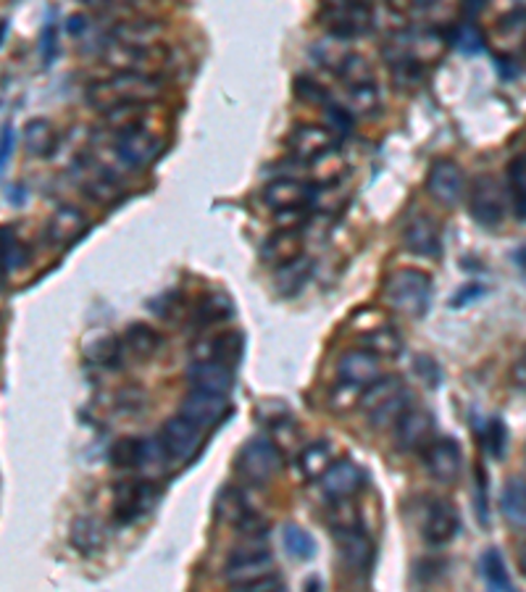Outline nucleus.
<instances>
[{"label": "nucleus", "instance_id": "20", "mask_svg": "<svg viewBox=\"0 0 526 592\" xmlns=\"http://www.w3.org/2000/svg\"><path fill=\"white\" fill-rule=\"evenodd\" d=\"M229 411L227 395H214V392H203V390H193L184 398L182 403V413L188 422H193L197 429H208L214 427L219 419H224V413Z\"/></svg>", "mask_w": 526, "mask_h": 592}, {"label": "nucleus", "instance_id": "32", "mask_svg": "<svg viewBox=\"0 0 526 592\" xmlns=\"http://www.w3.org/2000/svg\"><path fill=\"white\" fill-rule=\"evenodd\" d=\"M308 276H311V261L306 256L298 258L293 263H284V267L277 269V293L280 295H295L306 287Z\"/></svg>", "mask_w": 526, "mask_h": 592}, {"label": "nucleus", "instance_id": "12", "mask_svg": "<svg viewBox=\"0 0 526 592\" xmlns=\"http://www.w3.org/2000/svg\"><path fill=\"white\" fill-rule=\"evenodd\" d=\"M424 466L437 482L453 485L458 482L463 472V453L461 446L456 440H448V437H439V440H432L429 446L424 448Z\"/></svg>", "mask_w": 526, "mask_h": 592}, {"label": "nucleus", "instance_id": "1", "mask_svg": "<svg viewBox=\"0 0 526 592\" xmlns=\"http://www.w3.org/2000/svg\"><path fill=\"white\" fill-rule=\"evenodd\" d=\"M161 92L158 79L153 74L138 72H116L114 77L92 82L88 88V103L92 108L111 114L116 108L145 106Z\"/></svg>", "mask_w": 526, "mask_h": 592}, {"label": "nucleus", "instance_id": "54", "mask_svg": "<svg viewBox=\"0 0 526 592\" xmlns=\"http://www.w3.org/2000/svg\"><path fill=\"white\" fill-rule=\"evenodd\" d=\"M5 35H9V22H5V18H0V46H3Z\"/></svg>", "mask_w": 526, "mask_h": 592}, {"label": "nucleus", "instance_id": "22", "mask_svg": "<svg viewBox=\"0 0 526 592\" xmlns=\"http://www.w3.org/2000/svg\"><path fill=\"white\" fill-rule=\"evenodd\" d=\"M153 503V487L145 482H124L116 487L114 496V516L116 522L127 524L140 519Z\"/></svg>", "mask_w": 526, "mask_h": 592}, {"label": "nucleus", "instance_id": "28", "mask_svg": "<svg viewBox=\"0 0 526 592\" xmlns=\"http://www.w3.org/2000/svg\"><path fill=\"white\" fill-rule=\"evenodd\" d=\"M500 514L511 527L526 529V479L511 477L500 492Z\"/></svg>", "mask_w": 526, "mask_h": 592}, {"label": "nucleus", "instance_id": "15", "mask_svg": "<svg viewBox=\"0 0 526 592\" xmlns=\"http://www.w3.org/2000/svg\"><path fill=\"white\" fill-rule=\"evenodd\" d=\"M403 245L419 258H439L442 256V237L435 219L426 214H416L406 221Z\"/></svg>", "mask_w": 526, "mask_h": 592}, {"label": "nucleus", "instance_id": "6", "mask_svg": "<svg viewBox=\"0 0 526 592\" xmlns=\"http://www.w3.org/2000/svg\"><path fill=\"white\" fill-rule=\"evenodd\" d=\"M469 211L482 227H500L505 219V193L492 175H479L469 195Z\"/></svg>", "mask_w": 526, "mask_h": 592}, {"label": "nucleus", "instance_id": "11", "mask_svg": "<svg viewBox=\"0 0 526 592\" xmlns=\"http://www.w3.org/2000/svg\"><path fill=\"white\" fill-rule=\"evenodd\" d=\"M116 153L129 169H145L161 156V140L153 132L142 127H129L119 132V140H116Z\"/></svg>", "mask_w": 526, "mask_h": 592}, {"label": "nucleus", "instance_id": "7", "mask_svg": "<svg viewBox=\"0 0 526 592\" xmlns=\"http://www.w3.org/2000/svg\"><path fill=\"white\" fill-rule=\"evenodd\" d=\"M461 532V516H458L456 505L445 498H435L426 503L424 514H421V538L426 545L442 548L450 545Z\"/></svg>", "mask_w": 526, "mask_h": 592}, {"label": "nucleus", "instance_id": "57", "mask_svg": "<svg viewBox=\"0 0 526 592\" xmlns=\"http://www.w3.org/2000/svg\"><path fill=\"white\" fill-rule=\"evenodd\" d=\"M524 459H526V448H524Z\"/></svg>", "mask_w": 526, "mask_h": 592}, {"label": "nucleus", "instance_id": "18", "mask_svg": "<svg viewBox=\"0 0 526 592\" xmlns=\"http://www.w3.org/2000/svg\"><path fill=\"white\" fill-rule=\"evenodd\" d=\"M105 61H108L116 72L147 74L145 69L164 64L166 51H164V46L129 48V46H119V42H111V46L105 48Z\"/></svg>", "mask_w": 526, "mask_h": 592}, {"label": "nucleus", "instance_id": "31", "mask_svg": "<svg viewBox=\"0 0 526 592\" xmlns=\"http://www.w3.org/2000/svg\"><path fill=\"white\" fill-rule=\"evenodd\" d=\"M29 263V250L22 243V237L11 230V227H0V267H3L5 276L16 274Z\"/></svg>", "mask_w": 526, "mask_h": 592}, {"label": "nucleus", "instance_id": "53", "mask_svg": "<svg viewBox=\"0 0 526 592\" xmlns=\"http://www.w3.org/2000/svg\"><path fill=\"white\" fill-rule=\"evenodd\" d=\"M303 592H321V582H319V579H308L306 590H303Z\"/></svg>", "mask_w": 526, "mask_h": 592}, {"label": "nucleus", "instance_id": "35", "mask_svg": "<svg viewBox=\"0 0 526 592\" xmlns=\"http://www.w3.org/2000/svg\"><path fill=\"white\" fill-rule=\"evenodd\" d=\"M124 345H127V350L134 359H151L158 350L161 335L147 324H132L127 330V335H124Z\"/></svg>", "mask_w": 526, "mask_h": 592}, {"label": "nucleus", "instance_id": "50", "mask_svg": "<svg viewBox=\"0 0 526 592\" xmlns=\"http://www.w3.org/2000/svg\"><path fill=\"white\" fill-rule=\"evenodd\" d=\"M40 51H42V64L48 66L55 59V27L53 24H46V29H42Z\"/></svg>", "mask_w": 526, "mask_h": 592}, {"label": "nucleus", "instance_id": "14", "mask_svg": "<svg viewBox=\"0 0 526 592\" xmlns=\"http://www.w3.org/2000/svg\"><path fill=\"white\" fill-rule=\"evenodd\" d=\"M435 435V416L421 406H408L403 416L395 424V437L403 450H421L432 442Z\"/></svg>", "mask_w": 526, "mask_h": 592}, {"label": "nucleus", "instance_id": "34", "mask_svg": "<svg viewBox=\"0 0 526 592\" xmlns=\"http://www.w3.org/2000/svg\"><path fill=\"white\" fill-rule=\"evenodd\" d=\"M350 46L348 40H343V37H324V40H319L313 46V59L319 61L321 66H326V69L339 72L345 66V61L350 59Z\"/></svg>", "mask_w": 526, "mask_h": 592}, {"label": "nucleus", "instance_id": "29", "mask_svg": "<svg viewBox=\"0 0 526 592\" xmlns=\"http://www.w3.org/2000/svg\"><path fill=\"white\" fill-rule=\"evenodd\" d=\"M59 145V134L55 127L48 119H29L24 125V147H27L29 156L48 158Z\"/></svg>", "mask_w": 526, "mask_h": 592}, {"label": "nucleus", "instance_id": "41", "mask_svg": "<svg viewBox=\"0 0 526 592\" xmlns=\"http://www.w3.org/2000/svg\"><path fill=\"white\" fill-rule=\"evenodd\" d=\"M229 313H232V304H229L227 295H208V298H203L201 306H197L195 322L197 326L219 324L224 322Z\"/></svg>", "mask_w": 526, "mask_h": 592}, {"label": "nucleus", "instance_id": "40", "mask_svg": "<svg viewBox=\"0 0 526 592\" xmlns=\"http://www.w3.org/2000/svg\"><path fill=\"white\" fill-rule=\"evenodd\" d=\"M326 522H330L334 532H343V529L361 527V514H358L352 498H348V501H330V509H326Z\"/></svg>", "mask_w": 526, "mask_h": 592}, {"label": "nucleus", "instance_id": "33", "mask_svg": "<svg viewBox=\"0 0 526 592\" xmlns=\"http://www.w3.org/2000/svg\"><path fill=\"white\" fill-rule=\"evenodd\" d=\"M72 542L77 551L82 553H95L101 551L105 542V529L98 519H90V516H82L72 524Z\"/></svg>", "mask_w": 526, "mask_h": 592}, {"label": "nucleus", "instance_id": "43", "mask_svg": "<svg viewBox=\"0 0 526 592\" xmlns=\"http://www.w3.org/2000/svg\"><path fill=\"white\" fill-rule=\"evenodd\" d=\"M85 190H88V193L95 197V201H101V203L116 201V195H119V188H116L114 177L105 175V171H101V169H90L88 171Z\"/></svg>", "mask_w": 526, "mask_h": 592}, {"label": "nucleus", "instance_id": "56", "mask_svg": "<svg viewBox=\"0 0 526 592\" xmlns=\"http://www.w3.org/2000/svg\"><path fill=\"white\" fill-rule=\"evenodd\" d=\"M3 282H5V271L3 267H0V289H3Z\"/></svg>", "mask_w": 526, "mask_h": 592}, {"label": "nucleus", "instance_id": "16", "mask_svg": "<svg viewBox=\"0 0 526 592\" xmlns=\"http://www.w3.org/2000/svg\"><path fill=\"white\" fill-rule=\"evenodd\" d=\"M287 147L298 162L313 164L319 162L321 156H326V153L334 151V138L326 127L300 125L293 129V134H290Z\"/></svg>", "mask_w": 526, "mask_h": 592}, {"label": "nucleus", "instance_id": "8", "mask_svg": "<svg viewBox=\"0 0 526 592\" xmlns=\"http://www.w3.org/2000/svg\"><path fill=\"white\" fill-rule=\"evenodd\" d=\"M274 571H277L274 553L264 545L240 548V551L232 553V558H229L224 566V577L229 588L253 582V579H261L266 575H274Z\"/></svg>", "mask_w": 526, "mask_h": 592}, {"label": "nucleus", "instance_id": "52", "mask_svg": "<svg viewBox=\"0 0 526 592\" xmlns=\"http://www.w3.org/2000/svg\"><path fill=\"white\" fill-rule=\"evenodd\" d=\"M85 27H88V24H85V16H82V14L69 18V33H72V35H82V33H85Z\"/></svg>", "mask_w": 526, "mask_h": 592}, {"label": "nucleus", "instance_id": "42", "mask_svg": "<svg viewBox=\"0 0 526 592\" xmlns=\"http://www.w3.org/2000/svg\"><path fill=\"white\" fill-rule=\"evenodd\" d=\"M380 106V90L376 85H358V88H348V114H371Z\"/></svg>", "mask_w": 526, "mask_h": 592}, {"label": "nucleus", "instance_id": "17", "mask_svg": "<svg viewBox=\"0 0 526 592\" xmlns=\"http://www.w3.org/2000/svg\"><path fill=\"white\" fill-rule=\"evenodd\" d=\"M337 374L339 382L345 385L358 387V390H367V387L374 385L376 379H382V366L380 359L374 353H369L367 348H356L348 350L337 363Z\"/></svg>", "mask_w": 526, "mask_h": 592}, {"label": "nucleus", "instance_id": "30", "mask_svg": "<svg viewBox=\"0 0 526 592\" xmlns=\"http://www.w3.org/2000/svg\"><path fill=\"white\" fill-rule=\"evenodd\" d=\"M332 464H334L332 442H324V440L311 442V446H303L298 455V468L306 479H321Z\"/></svg>", "mask_w": 526, "mask_h": 592}, {"label": "nucleus", "instance_id": "13", "mask_svg": "<svg viewBox=\"0 0 526 592\" xmlns=\"http://www.w3.org/2000/svg\"><path fill=\"white\" fill-rule=\"evenodd\" d=\"M313 188L295 177H280V180L269 182L264 190V203L271 211H298V208H311Z\"/></svg>", "mask_w": 526, "mask_h": 592}, {"label": "nucleus", "instance_id": "46", "mask_svg": "<svg viewBox=\"0 0 526 592\" xmlns=\"http://www.w3.org/2000/svg\"><path fill=\"white\" fill-rule=\"evenodd\" d=\"M232 592H287V590H284L282 577L274 571V575H266L261 579H253V582L234 584Z\"/></svg>", "mask_w": 526, "mask_h": 592}, {"label": "nucleus", "instance_id": "5", "mask_svg": "<svg viewBox=\"0 0 526 592\" xmlns=\"http://www.w3.org/2000/svg\"><path fill=\"white\" fill-rule=\"evenodd\" d=\"M319 18L330 29V35L350 40V37L369 33L374 24V9L367 3H330L321 5Z\"/></svg>", "mask_w": 526, "mask_h": 592}, {"label": "nucleus", "instance_id": "19", "mask_svg": "<svg viewBox=\"0 0 526 592\" xmlns=\"http://www.w3.org/2000/svg\"><path fill=\"white\" fill-rule=\"evenodd\" d=\"M90 219L82 208L77 206H61L55 208L51 219H48V240L59 248H69L72 243H77L85 232H88Z\"/></svg>", "mask_w": 526, "mask_h": 592}, {"label": "nucleus", "instance_id": "36", "mask_svg": "<svg viewBox=\"0 0 526 592\" xmlns=\"http://www.w3.org/2000/svg\"><path fill=\"white\" fill-rule=\"evenodd\" d=\"M509 190L513 214H516L518 221H526V153H518L509 164Z\"/></svg>", "mask_w": 526, "mask_h": 592}, {"label": "nucleus", "instance_id": "51", "mask_svg": "<svg viewBox=\"0 0 526 592\" xmlns=\"http://www.w3.org/2000/svg\"><path fill=\"white\" fill-rule=\"evenodd\" d=\"M490 450L495 459H503L505 453V427L503 422H490Z\"/></svg>", "mask_w": 526, "mask_h": 592}, {"label": "nucleus", "instance_id": "44", "mask_svg": "<svg viewBox=\"0 0 526 592\" xmlns=\"http://www.w3.org/2000/svg\"><path fill=\"white\" fill-rule=\"evenodd\" d=\"M339 77H343V82L348 85V88H358V85H371L374 82V77H371V64L363 55L352 53L348 61H345L343 69L337 72Z\"/></svg>", "mask_w": 526, "mask_h": 592}, {"label": "nucleus", "instance_id": "4", "mask_svg": "<svg viewBox=\"0 0 526 592\" xmlns=\"http://www.w3.org/2000/svg\"><path fill=\"white\" fill-rule=\"evenodd\" d=\"M280 450H277L274 442L264 440V437H256V440L247 442L238 455V474L253 487L269 485L277 477V472H280Z\"/></svg>", "mask_w": 526, "mask_h": 592}, {"label": "nucleus", "instance_id": "37", "mask_svg": "<svg viewBox=\"0 0 526 592\" xmlns=\"http://www.w3.org/2000/svg\"><path fill=\"white\" fill-rule=\"evenodd\" d=\"M363 348L369 353H374L376 359H395L403 350V340H400V335L395 330L382 326V330H374L371 335L363 337Z\"/></svg>", "mask_w": 526, "mask_h": 592}, {"label": "nucleus", "instance_id": "48", "mask_svg": "<svg viewBox=\"0 0 526 592\" xmlns=\"http://www.w3.org/2000/svg\"><path fill=\"white\" fill-rule=\"evenodd\" d=\"M298 95L308 103H321V106H330V95L321 85H316L313 79H298Z\"/></svg>", "mask_w": 526, "mask_h": 592}, {"label": "nucleus", "instance_id": "55", "mask_svg": "<svg viewBox=\"0 0 526 592\" xmlns=\"http://www.w3.org/2000/svg\"><path fill=\"white\" fill-rule=\"evenodd\" d=\"M513 261L522 263V267L526 269V248H524V250H518V253H513Z\"/></svg>", "mask_w": 526, "mask_h": 592}, {"label": "nucleus", "instance_id": "3", "mask_svg": "<svg viewBox=\"0 0 526 592\" xmlns=\"http://www.w3.org/2000/svg\"><path fill=\"white\" fill-rule=\"evenodd\" d=\"M361 406L374 422V427H389V424H398V419L411 403H408L406 387L398 379H376L374 385L363 390Z\"/></svg>", "mask_w": 526, "mask_h": 592}, {"label": "nucleus", "instance_id": "38", "mask_svg": "<svg viewBox=\"0 0 526 592\" xmlns=\"http://www.w3.org/2000/svg\"><path fill=\"white\" fill-rule=\"evenodd\" d=\"M282 542H284V551H287L293 558L311 561L316 556L313 535L306 532V529L295 527V524H287V527L282 529Z\"/></svg>", "mask_w": 526, "mask_h": 592}, {"label": "nucleus", "instance_id": "45", "mask_svg": "<svg viewBox=\"0 0 526 592\" xmlns=\"http://www.w3.org/2000/svg\"><path fill=\"white\" fill-rule=\"evenodd\" d=\"M453 42H456L458 51H463V53L482 51V35H479V29L474 27V22L458 24V29L453 35Z\"/></svg>", "mask_w": 526, "mask_h": 592}, {"label": "nucleus", "instance_id": "23", "mask_svg": "<svg viewBox=\"0 0 526 592\" xmlns=\"http://www.w3.org/2000/svg\"><path fill=\"white\" fill-rule=\"evenodd\" d=\"M243 335L240 332H224V335L197 340L193 348V361H219L234 366L243 356Z\"/></svg>", "mask_w": 526, "mask_h": 592}, {"label": "nucleus", "instance_id": "10", "mask_svg": "<svg viewBox=\"0 0 526 592\" xmlns=\"http://www.w3.org/2000/svg\"><path fill=\"white\" fill-rule=\"evenodd\" d=\"M426 188L435 201L442 206H458L466 195V175H463L461 164L453 158H437L429 166V177H426Z\"/></svg>", "mask_w": 526, "mask_h": 592}, {"label": "nucleus", "instance_id": "26", "mask_svg": "<svg viewBox=\"0 0 526 592\" xmlns=\"http://www.w3.org/2000/svg\"><path fill=\"white\" fill-rule=\"evenodd\" d=\"M114 42L129 48H151L158 46L161 37V24L151 22V18H129V22H119L114 27Z\"/></svg>", "mask_w": 526, "mask_h": 592}, {"label": "nucleus", "instance_id": "47", "mask_svg": "<svg viewBox=\"0 0 526 592\" xmlns=\"http://www.w3.org/2000/svg\"><path fill=\"white\" fill-rule=\"evenodd\" d=\"M361 395H363V390H358V387L339 382V385L332 390L334 409H352L356 403H361Z\"/></svg>", "mask_w": 526, "mask_h": 592}, {"label": "nucleus", "instance_id": "49", "mask_svg": "<svg viewBox=\"0 0 526 592\" xmlns=\"http://www.w3.org/2000/svg\"><path fill=\"white\" fill-rule=\"evenodd\" d=\"M14 145H16L14 127L5 125L0 129V175H3V169L11 164V158H14Z\"/></svg>", "mask_w": 526, "mask_h": 592}, {"label": "nucleus", "instance_id": "2", "mask_svg": "<svg viewBox=\"0 0 526 592\" xmlns=\"http://www.w3.org/2000/svg\"><path fill=\"white\" fill-rule=\"evenodd\" d=\"M385 300L403 317L421 319L432 304V280L419 269L393 271L385 282Z\"/></svg>", "mask_w": 526, "mask_h": 592}, {"label": "nucleus", "instance_id": "27", "mask_svg": "<svg viewBox=\"0 0 526 592\" xmlns=\"http://www.w3.org/2000/svg\"><path fill=\"white\" fill-rule=\"evenodd\" d=\"M339 545V556H343L345 564L350 566L352 571H367L371 561V542L367 535H363L361 527L356 529H343V532H334Z\"/></svg>", "mask_w": 526, "mask_h": 592}, {"label": "nucleus", "instance_id": "21", "mask_svg": "<svg viewBox=\"0 0 526 592\" xmlns=\"http://www.w3.org/2000/svg\"><path fill=\"white\" fill-rule=\"evenodd\" d=\"M363 487V472L361 466L352 464V461H334L326 468V474L321 477V490L330 501H348Z\"/></svg>", "mask_w": 526, "mask_h": 592}, {"label": "nucleus", "instance_id": "25", "mask_svg": "<svg viewBox=\"0 0 526 592\" xmlns=\"http://www.w3.org/2000/svg\"><path fill=\"white\" fill-rule=\"evenodd\" d=\"M303 248H306V237L300 230H280L271 234L264 243L261 258L271 267H284V263H293L303 258Z\"/></svg>", "mask_w": 526, "mask_h": 592}, {"label": "nucleus", "instance_id": "24", "mask_svg": "<svg viewBox=\"0 0 526 592\" xmlns=\"http://www.w3.org/2000/svg\"><path fill=\"white\" fill-rule=\"evenodd\" d=\"M190 385L193 390H203V392H214V395H227L234 385V372L232 366L219 361H193L188 372Z\"/></svg>", "mask_w": 526, "mask_h": 592}, {"label": "nucleus", "instance_id": "9", "mask_svg": "<svg viewBox=\"0 0 526 592\" xmlns=\"http://www.w3.org/2000/svg\"><path fill=\"white\" fill-rule=\"evenodd\" d=\"M201 442L203 432L184 416H171L169 422L164 424L158 437L161 450H164L166 459L175 461V464H188L197 450H201Z\"/></svg>", "mask_w": 526, "mask_h": 592}, {"label": "nucleus", "instance_id": "39", "mask_svg": "<svg viewBox=\"0 0 526 592\" xmlns=\"http://www.w3.org/2000/svg\"><path fill=\"white\" fill-rule=\"evenodd\" d=\"M147 453H151V450H147L145 442L127 437V440H119L114 450H111V461L119 468H138L147 461Z\"/></svg>", "mask_w": 526, "mask_h": 592}]
</instances>
